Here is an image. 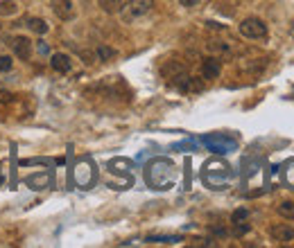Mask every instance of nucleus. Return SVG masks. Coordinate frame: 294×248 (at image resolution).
I'll return each mask as SVG.
<instances>
[{"mask_svg":"<svg viewBox=\"0 0 294 248\" xmlns=\"http://www.w3.org/2000/svg\"><path fill=\"white\" fill-rule=\"evenodd\" d=\"M147 244H179L181 237H147Z\"/></svg>","mask_w":294,"mask_h":248,"instance_id":"nucleus-19","label":"nucleus"},{"mask_svg":"<svg viewBox=\"0 0 294 248\" xmlns=\"http://www.w3.org/2000/svg\"><path fill=\"white\" fill-rule=\"evenodd\" d=\"M270 237L274 242H292L294 239V228L290 224H276L270 228Z\"/></svg>","mask_w":294,"mask_h":248,"instance_id":"nucleus-9","label":"nucleus"},{"mask_svg":"<svg viewBox=\"0 0 294 248\" xmlns=\"http://www.w3.org/2000/svg\"><path fill=\"white\" fill-rule=\"evenodd\" d=\"M279 214L283 219L292 221L294 219V201H283V203H279Z\"/></svg>","mask_w":294,"mask_h":248,"instance_id":"nucleus-16","label":"nucleus"},{"mask_svg":"<svg viewBox=\"0 0 294 248\" xmlns=\"http://www.w3.org/2000/svg\"><path fill=\"white\" fill-rule=\"evenodd\" d=\"M52 11L59 20H73L75 18V7L70 0H52Z\"/></svg>","mask_w":294,"mask_h":248,"instance_id":"nucleus-6","label":"nucleus"},{"mask_svg":"<svg viewBox=\"0 0 294 248\" xmlns=\"http://www.w3.org/2000/svg\"><path fill=\"white\" fill-rule=\"evenodd\" d=\"M25 183H27L29 187H34V190H43V187H48L50 178H48L45 174H36V176H29Z\"/></svg>","mask_w":294,"mask_h":248,"instance_id":"nucleus-15","label":"nucleus"},{"mask_svg":"<svg viewBox=\"0 0 294 248\" xmlns=\"http://www.w3.org/2000/svg\"><path fill=\"white\" fill-rule=\"evenodd\" d=\"M11 68H14V61H11V57H0V73H9Z\"/></svg>","mask_w":294,"mask_h":248,"instance_id":"nucleus-21","label":"nucleus"},{"mask_svg":"<svg viewBox=\"0 0 294 248\" xmlns=\"http://www.w3.org/2000/svg\"><path fill=\"white\" fill-rule=\"evenodd\" d=\"M116 54L118 52L113 48H109V45H100V48H98V59H100V61H111Z\"/></svg>","mask_w":294,"mask_h":248,"instance_id":"nucleus-18","label":"nucleus"},{"mask_svg":"<svg viewBox=\"0 0 294 248\" xmlns=\"http://www.w3.org/2000/svg\"><path fill=\"white\" fill-rule=\"evenodd\" d=\"M0 102H2V104H9L11 102V92L0 90Z\"/></svg>","mask_w":294,"mask_h":248,"instance_id":"nucleus-26","label":"nucleus"},{"mask_svg":"<svg viewBox=\"0 0 294 248\" xmlns=\"http://www.w3.org/2000/svg\"><path fill=\"white\" fill-rule=\"evenodd\" d=\"M36 52H39L41 57H45V54H50V48H48V43H43V41H39V43H36Z\"/></svg>","mask_w":294,"mask_h":248,"instance_id":"nucleus-24","label":"nucleus"},{"mask_svg":"<svg viewBox=\"0 0 294 248\" xmlns=\"http://www.w3.org/2000/svg\"><path fill=\"white\" fill-rule=\"evenodd\" d=\"M249 228H251L249 224H242V221H240V224H235L233 235H235V237H242V235H247V233H249Z\"/></svg>","mask_w":294,"mask_h":248,"instance_id":"nucleus-22","label":"nucleus"},{"mask_svg":"<svg viewBox=\"0 0 294 248\" xmlns=\"http://www.w3.org/2000/svg\"><path fill=\"white\" fill-rule=\"evenodd\" d=\"M16 11H18L16 2H11V0H2L0 2V16H14Z\"/></svg>","mask_w":294,"mask_h":248,"instance_id":"nucleus-17","label":"nucleus"},{"mask_svg":"<svg viewBox=\"0 0 294 248\" xmlns=\"http://www.w3.org/2000/svg\"><path fill=\"white\" fill-rule=\"evenodd\" d=\"M222 73V61L217 57H208L204 59V64H201V77L204 79H217Z\"/></svg>","mask_w":294,"mask_h":248,"instance_id":"nucleus-8","label":"nucleus"},{"mask_svg":"<svg viewBox=\"0 0 294 248\" xmlns=\"http://www.w3.org/2000/svg\"><path fill=\"white\" fill-rule=\"evenodd\" d=\"M181 73H186V68H183L181 64H165L161 68V75L165 79H174L176 75H181Z\"/></svg>","mask_w":294,"mask_h":248,"instance_id":"nucleus-13","label":"nucleus"},{"mask_svg":"<svg viewBox=\"0 0 294 248\" xmlns=\"http://www.w3.org/2000/svg\"><path fill=\"white\" fill-rule=\"evenodd\" d=\"M199 2H201V0H179V5H181V7H188V9H190V7H197Z\"/></svg>","mask_w":294,"mask_h":248,"instance_id":"nucleus-25","label":"nucleus"},{"mask_svg":"<svg viewBox=\"0 0 294 248\" xmlns=\"http://www.w3.org/2000/svg\"><path fill=\"white\" fill-rule=\"evenodd\" d=\"M154 9V0H129L127 5L120 7V18L125 20V23H136V20H141L143 16H147L149 11Z\"/></svg>","mask_w":294,"mask_h":248,"instance_id":"nucleus-3","label":"nucleus"},{"mask_svg":"<svg viewBox=\"0 0 294 248\" xmlns=\"http://www.w3.org/2000/svg\"><path fill=\"white\" fill-rule=\"evenodd\" d=\"M174 176H176L174 165H172L170 161H165V158H156V161H152L145 169L147 183L152 185V187H156V190H167V187H172Z\"/></svg>","mask_w":294,"mask_h":248,"instance_id":"nucleus-1","label":"nucleus"},{"mask_svg":"<svg viewBox=\"0 0 294 248\" xmlns=\"http://www.w3.org/2000/svg\"><path fill=\"white\" fill-rule=\"evenodd\" d=\"M199 142L208 151L217 154V156H226V154L238 149V140L231 136H224V133H208V136H201Z\"/></svg>","mask_w":294,"mask_h":248,"instance_id":"nucleus-2","label":"nucleus"},{"mask_svg":"<svg viewBox=\"0 0 294 248\" xmlns=\"http://www.w3.org/2000/svg\"><path fill=\"white\" fill-rule=\"evenodd\" d=\"M25 25H27L29 32H34V34H39V36L48 34V23H45L43 18H36V16H32V18L25 20Z\"/></svg>","mask_w":294,"mask_h":248,"instance_id":"nucleus-11","label":"nucleus"},{"mask_svg":"<svg viewBox=\"0 0 294 248\" xmlns=\"http://www.w3.org/2000/svg\"><path fill=\"white\" fill-rule=\"evenodd\" d=\"M247 217H249V210L240 208V210H235V212H233V217H231V221H233V224H240V221H245Z\"/></svg>","mask_w":294,"mask_h":248,"instance_id":"nucleus-20","label":"nucleus"},{"mask_svg":"<svg viewBox=\"0 0 294 248\" xmlns=\"http://www.w3.org/2000/svg\"><path fill=\"white\" fill-rule=\"evenodd\" d=\"M206 27H208V29H224L220 23H213V20H208V23H206Z\"/></svg>","mask_w":294,"mask_h":248,"instance_id":"nucleus-27","label":"nucleus"},{"mask_svg":"<svg viewBox=\"0 0 294 248\" xmlns=\"http://www.w3.org/2000/svg\"><path fill=\"white\" fill-rule=\"evenodd\" d=\"M172 149H176V151H181V149H197V142H192V140H186V142H179V145H174Z\"/></svg>","mask_w":294,"mask_h":248,"instance_id":"nucleus-23","label":"nucleus"},{"mask_svg":"<svg viewBox=\"0 0 294 248\" xmlns=\"http://www.w3.org/2000/svg\"><path fill=\"white\" fill-rule=\"evenodd\" d=\"M240 34L249 41H265L270 36V29H267V23L256 16H249L240 23Z\"/></svg>","mask_w":294,"mask_h":248,"instance_id":"nucleus-4","label":"nucleus"},{"mask_svg":"<svg viewBox=\"0 0 294 248\" xmlns=\"http://www.w3.org/2000/svg\"><path fill=\"white\" fill-rule=\"evenodd\" d=\"M267 64H270L267 59H256V61H251V64L242 66V70H245V73H249V75H258V73H263V70L267 68Z\"/></svg>","mask_w":294,"mask_h":248,"instance_id":"nucleus-12","label":"nucleus"},{"mask_svg":"<svg viewBox=\"0 0 294 248\" xmlns=\"http://www.w3.org/2000/svg\"><path fill=\"white\" fill-rule=\"evenodd\" d=\"M50 66H52L54 73L66 75V73H70V70H73V59H70L68 54H64V52H57V54H52V57H50Z\"/></svg>","mask_w":294,"mask_h":248,"instance_id":"nucleus-7","label":"nucleus"},{"mask_svg":"<svg viewBox=\"0 0 294 248\" xmlns=\"http://www.w3.org/2000/svg\"><path fill=\"white\" fill-rule=\"evenodd\" d=\"M7 43H11L14 54L18 59H23V61H27V59L32 57V41H29L27 36H9Z\"/></svg>","mask_w":294,"mask_h":248,"instance_id":"nucleus-5","label":"nucleus"},{"mask_svg":"<svg viewBox=\"0 0 294 248\" xmlns=\"http://www.w3.org/2000/svg\"><path fill=\"white\" fill-rule=\"evenodd\" d=\"M206 50H208L213 57H229V54L233 52V48H231L229 43H224V41H208V43H206Z\"/></svg>","mask_w":294,"mask_h":248,"instance_id":"nucleus-10","label":"nucleus"},{"mask_svg":"<svg viewBox=\"0 0 294 248\" xmlns=\"http://www.w3.org/2000/svg\"><path fill=\"white\" fill-rule=\"evenodd\" d=\"M98 5L104 14H118L120 7H123V2H120V0H98Z\"/></svg>","mask_w":294,"mask_h":248,"instance_id":"nucleus-14","label":"nucleus"}]
</instances>
